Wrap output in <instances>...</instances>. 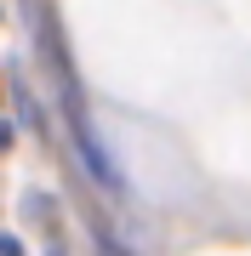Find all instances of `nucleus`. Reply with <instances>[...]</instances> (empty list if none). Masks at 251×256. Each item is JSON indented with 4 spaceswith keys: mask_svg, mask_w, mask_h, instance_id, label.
<instances>
[{
    "mask_svg": "<svg viewBox=\"0 0 251 256\" xmlns=\"http://www.w3.org/2000/svg\"><path fill=\"white\" fill-rule=\"evenodd\" d=\"M69 126H75V142H80V160H86V171H92V182H103L109 194H126V176H120V165H114V154L97 142L92 120L80 108V92H69Z\"/></svg>",
    "mask_w": 251,
    "mask_h": 256,
    "instance_id": "1",
    "label": "nucleus"
},
{
    "mask_svg": "<svg viewBox=\"0 0 251 256\" xmlns=\"http://www.w3.org/2000/svg\"><path fill=\"white\" fill-rule=\"evenodd\" d=\"M97 256H131V250H120V245H114L109 234H103V239H97Z\"/></svg>",
    "mask_w": 251,
    "mask_h": 256,
    "instance_id": "2",
    "label": "nucleus"
},
{
    "mask_svg": "<svg viewBox=\"0 0 251 256\" xmlns=\"http://www.w3.org/2000/svg\"><path fill=\"white\" fill-rule=\"evenodd\" d=\"M0 256H23V245H18L12 234H0Z\"/></svg>",
    "mask_w": 251,
    "mask_h": 256,
    "instance_id": "3",
    "label": "nucleus"
},
{
    "mask_svg": "<svg viewBox=\"0 0 251 256\" xmlns=\"http://www.w3.org/2000/svg\"><path fill=\"white\" fill-rule=\"evenodd\" d=\"M12 137H18V131H12L6 120H0V148H12Z\"/></svg>",
    "mask_w": 251,
    "mask_h": 256,
    "instance_id": "4",
    "label": "nucleus"
}]
</instances>
